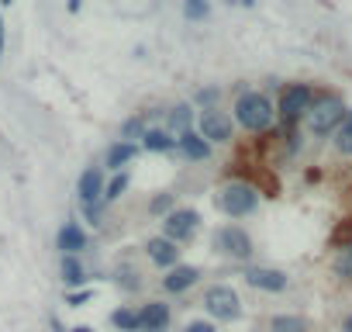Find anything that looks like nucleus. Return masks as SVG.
<instances>
[{
	"mask_svg": "<svg viewBox=\"0 0 352 332\" xmlns=\"http://www.w3.org/2000/svg\"><path fill=\"white\" fill-rule=\"evenodd\" d=\"M331 273H335L338 284H352V246L335 249V256H331Z\"/></svg>",
	"mask_w": 352,
	"mask_h": 332,
	"instance_id": "obj_22",
	"label": "nucleus"
},
{
	"mask_svg": "<svg viewBox=\"0 0 352 332\" xmlns=\"http://www.w3.org/2000/svg\"><path fill=\"white\" fill-rule=\"evenodd\" d=\"M331 142H335V152H338V156H349V159H352V111H349L345 125L335 132V138H331Z\"/></svg>",
	"mask_w": 352,
	"mask_h": 332,
	"instance_id": "obj_25",
	"label": "nucleus"
},
{
	"mask_svg": "<svg viewBox=\"0 0 352 332\" xmlns=\"http://www.w3.org/2000/svg\"><path fill=\"white\" fill-rule=\"evenodd\" d=\"M345 118H349L345 101H342L338 94H321V97L314 101V107L307 111L304 128H307L311 135H318V138H335V132L345 125Z\"/></svg>",
	"mask_w": 352,
	"mask_h": 332,
	"instance_id": "obj_3",
	"label": "nucleus"
},
{
	"mask_svg": "<svg viewBox=\"0 0 352 332\" xmlns=\"http://www.w3.org/2000/svg\"><path fill=\"white\" fill-rule=\"evenodd\" d=\"M342 332H352V311H349V315L342 318Z\"/></svg>",
	"mask_w": 352,
	"mask_h": 332,
	"instance_id": "obj_35",
	"label": "nucleus"
},
{
	"mask_svg": "<svg viewBox=\"0 0 352 332\" xmlns=\"http://www.w3.org/2000/svg\"><path fill=\"white\" fill-rule=\"evenodd\" d=\"M69 332H94L90 325H76V329H69Z\"/></svg>",
	"mask_w": 352,
	"mask_h": 332,
	"instance_id": "obj_37",
	"label": "nucleus"
},
{
	"mask_svg": "<svg viewBox=\"0 0 352 332\" xmlns=\"http://www.w3.org/2000/svg\"><path fill=\"white\" fill-rule=\"evenodd\" d=\"M114 284H118L121 291L135 294V291H142V273H138V270H131V267H118V273H114Z\"/></svg>",
	"mask_w": 352,
	"mask_h": 332,
	"instance_id": "obj_24",
	"label": "nucleus"
},
{
	"mask_svg": "<svg viewBox=\"0 0 352 332\" xmlns=\"http://www.w3.org/2000/svg\"><path fill=\"white\" fill-rule=\"evenodd\" d=\"M90 298H94V291H90V287H83V291H69V294H66V304L80 308V304H87Z\"/></svg>",
	"mask_w": 352,
	"mask_h": 332,
	"instance_id": "obj_33",
	"label": "nucleus"
},
{
	"mask_svg": "<svg viewBox=\"0 0 352 332\" xmlns=\"http://www.w3.org/2000/svg\"><path fill=\"white\" fill-rule=\"evenodd\" d=\"M138 322H142V332H169V322H173V308L159 298L145 301L138 308Z\"/></svg>",
	"mask_w": 352,
	"mask_h": 332,
	"instance_id": "obj_11",
	"label": "nucleus"
},
{
	"mask_svg": "<svg viewBox=\"0 0 352 332\" xmlns=\"http://www.w3.org/2000/svg\"><path fill=\"white\" fill-rule=\"evenodd\" d=\"M204 311L211 315L214 325H232L242 318V298L232 284H211L204 291Z\"/></svg>",
	"mask_w": 352,
	"mask_h": 332,
	"instance_id": "obj_5",
	"label": "nucleus"
},
{
	"mask_svg": "<svg viewBox=\"0 0 352 332\" xmlns=\"http://www.w3.org/2000/svg\"><path fill=\"white\" fill-rule=\"evenodd\" d=\"M128 184H131V177L121 170V174H114L111 180H107V191H104V205H114L124 191H128Z\"/></svg>",
	"mask_w": 352,
	"mask_h": 332,
	"instance_id": "obj_26",
	"label": "nucleus"
},
{
	"mask_svg": "<svg viewBox=\"0 0 352 332\" xmlns=\"http://www.w3.org/2000/svg\"><path fill=\"white\" fill-rule=\"evenodd\" d=\"M0 4H14V0H0Z\"/></svg>",
	"mask_w": 352,
	"mask_h": 332,
	"instance_id": "obj_39",
	"label": "nucleus"
},
{
	"mask_svg": "<svg viewBox=\"0 0 352 332\" xmlns=\"http://www.w3.org/2000/svg\"><path fill=\"white\" fill-rule=\"evenodd\" d=\"M232 118L245 135H270L280 118H276V104L263 94V90H239L235 104H232Z\"/></svg>",
	"mask_w": 352,
	"mask_h": 332,
	"instance_id": "obj_1",
	"label": "nucleus"
},
{
	"mask_svg": "<svg viewBox=\"0 0 352 332\" xmlns=\"http://www.w3.org/2000/svg\"><path fill=\"white\" fill-rule=\"evenodd\" d=\"M145 253H148V260L159 267V270H173V267H180V246H176L173 239H166V236H152L148 242H145Z\"/></svg>",
	"mask_w": 352,
	"mask_h": 332,
	"instance_id": "obj_12",
	"label": "nucleus"
},
{
	"mask_svg": "<svg viewBox=\"0 0 352 332\" xmlns=\"http://www.w3.org/2000/svg\"><path fill=\"white\" fill-rule=\"evenodd\" d=\"M87 229L80 225V222H66L63 229H59V236H56V249L63 253V256H80L83 249H87Z\"/></svg>",
	"mask_w": 352,
	"mask_h": 332,
	"instance_id": "obj_14",
	"label": "nucleus"
},
{
	"mask_svg": "<svg viewBox=\"0 0 352 332\" xmlns=\"http://www.w3.org/2000/svg\"><path fill=\"white\" fill-rule=\"evenodd\" d=\"M235 118L228 114V111H221V107H208V111H201V118H197V132L211 142V145H228L232 138H235Z\"/></svg>",
	"mask_w": 352,
	"mask_h": 332,
	"instance_id": "obj_6",
	"label": "nucleus"
},
{
	"mask_svg": "<svg viewBox=\"0 0 352 332\" xmlns=\"http://www.w3.org/2000/svg\"><path fill=\"white\" fill-rule=\"evenodd\" d=\"M135 156H138V145H135V142H121V138H118V142H111V145H107V152H104V166H107L111 174H121Z\"/></svg>",
	"mask_w": 352,
	"mask_h": 332,
	"instance_id": "obj_16",
	"label": "nucleus"
},
{
	"mask_svg": "<svg viewBox=\"0 0 352 332\" xmlns=\"http://www.w3.org/2000/svg\"><path fill=\"white\" fill-rule=\"evenodd\" d=\"M104 191H107V180H104V170L100 166H87L76 180V194H80V208H90V205H100L104 201Z\"/></svg>",
	"mask_w": 352,
	"mask_h": 332,
	"instance_id": "obj_10",
	"label": "nucleus"
},
{
	"mask_svg": "<svg viewBox=\"0 0 352 332\" xmlns=\"http://www.w3.org/2000/svg\"><path fill=\"white\" fill-rule=\"evenodd\" d=\"M111 325H114L118 332H142L138 308H131V304H121V308H114V311H111Z\"/></svg>",
	"mask_w": 352,
	"mask_h": 332,
	"instance_id": "obj_20",
	"label": "nucleus"
},
{
	"mask_svg": "<svg viewBox=\"0 0 352 332\" xmlns=\"http://www.w3.org/2000/svg\"><path fill=\"white\" fill-rule=\"evenodd\" d=\"M184 18L187 21H208L211 18V4L208 0H184Z\"/></svg>",
	"mask_w": 352,
	"mask_h": 332,
	"instance_id": "obj_27",
	"label": "nucleus"
},
{
	"mask_svg": "<svg viewBox=\"0 0 352 332\" xmlns=\"http://www.w3.org/2000/svg\"><path fill=\"white\" fill-rule=\"evenodd\" d=\"M180 152L190 159V163H208L211 159V142L201 135V132H190L180 138Z\"/></svg>",
	"mask_w": 352,
	"mask_h": 332,
	"instance_id": "obj_19",
	"label": "nucleus"
},
{
	"mask_svg": "<svg viewBox=\"0 0 352 332\" xmlns=\"http://www.w3.org/2000/svg\"><path fill=\"white\" fill-rule=\"evenodd\" d=\"M214 249H218L221 256H228V260L245 263V260L252 256V236H249L242 225H221V229L214 232Z\"/></svg>",
	"mask_w": 352,
	"mask_h": 332,
	"instance_id": "obj_7",
	"label": "nucleus"
},
{
	"mask_svg": "<svg viewBox=\"0 0 352 332\" xmlns=\"http://www.w3.org/2000/svg\"><path fill=\"white\" fill-rule=\"evenodd\" d=\"M331 246H335V249H345V246H352V218H345V222L335 229V236H331Z\"/></svg>",
	"mask_w": 352,
	"mask_h": 332,
	"instance_id": "obj_30",
	"label": "nucleus"
},
{
	"mask_svg": "<svg viewBox=\"0 0 352 332\" xmlns=\"http://www.w3.org/2000/svg\"><path fill=\"white\" fill-rule=\"evenodd\" d=\"M197 229H201V215H197L194 208H176V211H169V215L162 218V236L173 239L176 246L190 242V239L197 236Z\"/></svg>",
	"mask_w": 352,
	"mask_h": 332,
	"instance_id": "obj_8",
	"label": "nucleus"
},
{
	"mask_svg": "<svg viewBox=\"0 0 352 332\" xmlns=\"http://www.w3.org/2000/svg\"><path fill=\"white\" fill-rule=\"evenodd\" d=\"M152 125H148V118H145V111H138V114H131L124 125H121V142H142L145 138V132H148Z\"/></svg>",
	"mask_w": 352,
	"mask_h": 332,
	"instance_id": "obj_23",
	"label": "nucleus"
},
{
	"mask_svg": "<svg viewBox=\"0 0 352 332\" xmlns=\"http://www.w3.org/2000/svg\"><path fill=\"white\" fill-rule=\"evenodd\" d=\"M201 104V111H208V107H218L221 104V90L218 87H204V90H197V97H194V107Z\"/></svg>",
	"mask_w": 352,
	"mask_h": 332,
	"instance_id": "obj_28",
	"label": "nucleus"
},
{
	"mask_svg": "<svg viewBox=\"0 0 352 332\" xmlns=\"http://www.w3.org/2000/svg\"><path fill=\"white\" fill-rule=\"evenodd\" d=\"M80 8H83V0H66V11H69V14H76Z\"/></svg>",
	"mask_w": 352,
	"mask_h": 332,
	"instance_id": "obj_34",
	"label": "nucleus"
},
{
	"mask_svg": "<svg viewBox=\"0 0 352 332\" xmlns=\"http://www.w3.org/2000/svg\"><path fill=\"white\" fill-rule=\"evenodd\" d=\"M104 208H107L104 201H100V205H90V208H83L87 222H90V225H104Z\"/></svg>",
	"mask_w": 352,
	"mask_h": 332,
	"instance_id": "obj_32",
	"label": "nucleus"
},
{
	"mask_svg": "<svg viewBox=\"0 0 352 332\" xmlns=\"http://www.w3.org/2000/svg\"><path fill=\"white\" fill-rule=\"evenodd\" d=\"M242 277H245V284L252 291H263V294H280L290 284V277L283 270H276V267H245Z\"/></svg>",
	"mask_w": 352,
	"mask_h": 332,
	"instance_id": "obj_9",
	"label": "nucleus"
},
{
	"mask_svg": "<svg viewBox=\"0 0 352 332\" xmlns=\"http://www.w3.org/2000/svg\"><path fill=\"white\" fill-rule=\"evenodd\" d=\"M318 97L321 94L311 83H287V87H280V97H276V118H280V125L283 128H300Z\"/></svg>",
	"mask_w": 352,
	"mask_h": 332,
	"instance_id": "obj_2",
	"label": "nucleus"
},
{
	"mask_svg": "<svg viewBox=\"0 0 352 332\" xmlns=\"http://www.w3.org/2000/svg\"><path fill=\"white\" fill-rule=\"evenodd\" d=\"M184 332H218V325H214L211 318H190V322L184 325Z\"/></svg>",
	"mask_w": 352,
	"mask_h": 332,
	"instance_id": "obj_31",
	"label": "nucleus"
},
{
	"mask_svg": "<svg viewBox=\"0 0 352 332\" xmlns=\"http://www.w3.org/2000/svg\"><path fill=\"white\" fill-rule=\"evenodd\" d=\"M142 145H145L148 152H173V149H180V138H176L166 125H159V128H148V132H145Z\"/></svg>",
	"mask_w": 352,
	"mask_h": 332,
	"instance_id": "obj_18",
	"label": "nucleus"
},
{
	"mask_svg": "<svg viewBox=\"0 0 352 332\" xmlns=\"http://www.w3.org/2000/svg\"><path fill=\"white\" fill-rule=\"evenodd\" d=\"M166 128H169L176 138L197 132V128H194V104H173L169 114H166Z\"/></svg>",
	"mask_w": 352,
	"mask_h": 332,
	"instance_id": "obj_15",
	"label": "nucleus"
},
{
	"mask_svg": "<svg viewBox=\"0 0 352 332\" xmlns=\"http://www.w3.org/2000/svg\"><path fill=\"white\" fill-rule=\"evenodd\" d=\"M197 280H201V270L190 267V263H180V267H173V270H166V273L159 277V284H162L166 294H184V291H190Z\"/></svg>",
	"mask_w": 352,
	"mask_h": 332,
	"instance_id": "obj_13",
	"label": "nucleus"
},
{
	"mask_svg": "<svg viewBox=\"0 0 352 332\" xmlns=\"http://www.w3.org/2000/svg\"><path fill=\"white\" fill-rule=\"evenodd\" d=\"M239 4H245V8H252V4H256V0H239Z\"/></svg>",
	"mask_w": 352,
	"mask_h": 332,
	"instance_id": "obj_38",
	"label": "nucleus"
},
{
	"mask_svg": "<svg viewBox=\"0 0 352 332\" xmlns=\"http://www.w3.org/2000/svg\"><path fill=\"white\" fill-rule=\"evenodd\" d=\"M148 211H152V215H162V218H166L169 211H176V208H173V194H166V191L155 194V198L148 201Z\"/></svg>",
	"mask_w": 352,
	"mask_h": 332,
	"instance_id": "obj_29",
	"label": "nucleus"
},
{
	"mask_svg": "<svg viewBox=\"0 0 352 332\" xmlns=\"http://www.w3.org/2000/svg\"><path fill=\"white\" fill-rule=\"evenodd\" d=\"M0 59H4V18H0Z\"/></svg>",
	"mask_w": 352,
	"mask_h": 332,
	"instance_id": "obj_36",
	"label": "nucleus"
},
{
	"mask_svg": "<svg viewBox=\"0 0 352 332\" xmlns=\"http://www.w3.org/2000/svg\"><path fill=\"white\" fill-rule=\"evenodd\" d=\"M266 329L270 332H311V322L304 315H273Z\"/></svg>",
	"mask_w": 352,
	"mask_h": 332,
	"instance_id": "obj_21",
	"label": "nucleus"
},
{
	"mask_svg": "<svg viewBox=\"0 0 352 332\" xmlns=\"http://www.w3.org/2000/svg\"><path fill=\"white\" fill-rule=\"evenodd\" d=\"M59 273H63V284L69 287V291H83L87 287V280H90V273H87V267H83V260L80 256H63V263H59Z\"/></svg>",
	"mask_w": 352,
	"mask_h": 332,
	"instance_id": "obj_17",
	"label": "nucleus"
},
{
	"mask_svg": "<svg viewBox=\"0 0 352 332\" xmlns=\"http://www.w3.org/2000/svg\"><path fill=\"white\" fill-rule=\"evenodd\" d=\"M259 198H263V191H259L252 180L239 177V180H228V184L214 194V205H218V211L228 215V218H245V215H252V211L259 208Z\"/></svg>",
	"mask_w": 352,
	"mask_h": 332,
	"instance_id": "obj_4",
	"label": "nucleus"
}]
</instances>
